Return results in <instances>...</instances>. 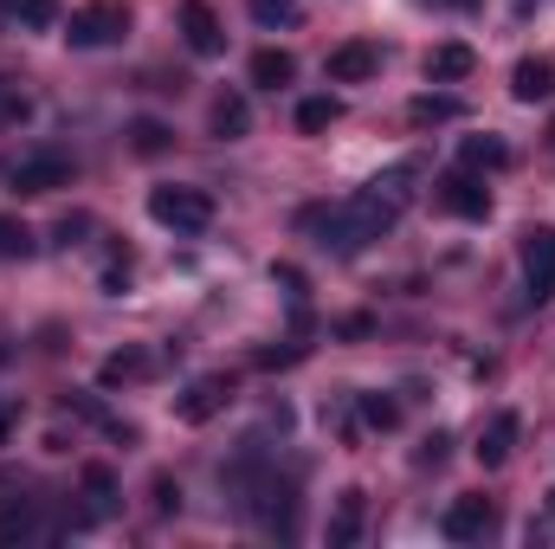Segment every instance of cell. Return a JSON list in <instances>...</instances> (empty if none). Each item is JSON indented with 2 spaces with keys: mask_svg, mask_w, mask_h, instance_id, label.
I'll use <instances>...</instances> for the list:
<instances>
[{
  "mask_svg": "<svg viewBox=\"0 0 555 549\" xmlns=\"http://www.w3.org/2000/svg\"><path fill=\"white\" fill-rule=\"evenodd\" d=\"M472 65H478V52L472 46H459V39H446V46H433L426 52V85H459V78H472Z\"/></svg>",
  "mask_w": 555,
  "mask_h": 549,
  "instance_id": "obj_12",
  "label": "cell"
},
{
  "mask_svg": "<svg viewBox=\"0 0 555 549\" xmlns=\"http://www.w3.org/2000/svg\"><path fill=\"white\" fill-rule=\"evenodd\" d=\"M246 7H253V20H259V26H297V13H304V7H297V0H246Z\"/></svg>",
  "mask_w": 555,
  "mask_h": 549,
  "instance_id": "obj_26",
  "label": "cell"
},
{
  "mask_svg": "<svg viewBox=\"0 0 555 549\" xmlns=\"http://www.w3.org/2000/svg\"><path fill=\"white\" fill-rule=\"evenodd\" d=\"M39 537V505L33 498H7L0 505V544H33Z\"/></svg>",
  "mask_w": 555,
  "mask_h": 549,
  "instance_id": "obj_17",
  "label": "cell"
},
{
  "mask_svg": "<svg viewBox=\"0 0 555 549\" xmlns=\"http://www.w3.org/2000/svg\"><path fill=\"white\" fill-rule=\"evenodd\" d=\"M465 117V104L452 98V91H420L414 104H408V124L414 130H433V124H459Z\"/></svg>",
  "mask_w": 555,
  "mask_h": 549,
  "instance_id": "obj_16",
  "label": "cell"
},
{
  "mask_svg": "<svg viewBox=\"0 0 555 549\" xmlns=\"http://www.w3.org/2000/svg\"><path fill=\"white\" fill-rule=\"evenodd\" d=\"M465 168H511V142L504 137H465Z\"/></svg>",
  "mask_w": 555,
  "mask_h": 549,
  "instance_id": "obj_23",
  "label": "cell"
},
{
  "mask_svg": "<svg viewBox=\"0 0 555 549\" xmlns=\"http://www.w3.org/2000/svg\"><path fill=\"white\" fill-rule=\"evenodd\" d=\"M414 181H420V162H395V168H382V175H375L369 188H356V194H362V201H369V214L395 233V220L414 207Z\"/></svg>",
  "mask_w": 555,
  "mask_h": 549,
  "instance_id": "obj_2",
  "label": "cell"
},
{
  "mask_svg": "<svg viewBox=\"0 0 555 549\" xmlns=\"http://www.w3.org/2000/svg\"><path fill=\"white\" fill-rule=\"evenodd\" d=\"M227 401H233V382H227V375H201V382L181 388L175 420H181V426H207L214 413H227Z\"/></svg>",
  "mask_w": 555,
  "mask_h": 549,
  "instance_id": "obj_7",
  "label": "cell"
},
{
  "mask_svg": "<svg viewBox=\"0 0 555 549\" xmlns=\"http://www.w3.org/2000/svg\"><path fill=\"white\" fill-rule=\"evenodd\" d=\"M524 278H530V304L555 297V227H530L524 233Z\"/></svg>",
  "mask_w": 555,
  "mask_h": 549,
  "instance_id": "obj_8",
  "label": "cell"
},
{
  "mask_svg": "<svg viewBox=\"0 0 555 549\" xmlns=\"http://www.w3.org/2000/svg\"><path fill=\"white\" fill-rule=\"evenodd\" d=\"M85 511H78V524H111L117 518V505H124V491H117V472L111 465H85Z\"/></svg>",
  "mask_w": 555,
  "mask_h": 549,
  "instance_id": "obj_11",
  "label": "cell"
},
{
  "mask_svg": "<svg viewBox=\"0 0 555 549\" xmlns=\"http://www.w3.org/2000/svg\"><path fill=\"white\" fill-rule=\"evenodd\" d=\"M207 130L220 142H240L246 130H253V104L240 98V91H227V98H214V117H207Z\"/></svg>",
  "mask_w": 555,
  "mask_h": 549,
  "instance_id": "obj_15",
  "label": "cell"
},
{
  "mask_svg": "<svg viewBox=\"0 0 555 549\" xmlns=\"http://www.w3.org/2000/svg\"><path fill=\"white\" fill-rule=\"evenodd\" d=\"M7 181H13V194H59V188H72V155L33 149V155H20L7 168Z\"/></svg>",
  "mask_w": 555,
  "mask_h": 549,
  "instance_id": "obj_4",
  "label": "cell"
},
{
  "mask_svg": "<svg viewBox=\"0 0 555 549\" xmlns=\"http://www.w3.org/2000/svg\"><path fill=\"white\" fill-rule=\"evenodd\" d=\"M13 433H20V401H13V395H0V446H7Z\"/></svg>",
  "mask_w": 555,
  "mask_h": 549,
  "instance_id": "obj_30",
  "label": "cell"
},
{
  "mask_svg": "<svg viewBox=\"0 0 555 549\" xmlns=\"http://www.w3.org/2000/svg\"><path fill=\"white\" fill-rule=\"evenodd\" d=\"M343 117V98H304L297 104V130H330Z\"/></svg>",
  "mask_w": 555,
  "mask_h": 549,
  "instance_id": "obj_25",
  "label": "cell"
},
{
  "mask_svg": "<svg viewBox=\"0 0 555 549\" xmlns=\"http://www.w3.org/2000/svg\"><path fill=\"white\" fill-rule=\"evenodd\" d=\"M291 78H297V59H291L284 46H266V52H253V85L278 91V85H291Z\"/></svg>",
  "mask_w": 555,
  "mask_h": 549,
  "instance_id": "obj_19",
  "label": "cell"
},
{
  "mask_svg": "<svg viewBox=\"0 0 555 549\" xmlns=\"http://www.w3.org/2000/svg\"><path fill=\"white\" fill-rule=\"evenodd\" d=\"M155 511H181V491L168 478H155Z\"/></svg>",
  "mask_w": 555,
  "mask_h": 549,
  "instance_id": "obj_31",
  "label": "cell"
},
{
  "mask_svg": "<svg viewBox=\"0 0 555 549\" xmlns=\"http://www.w3.org/2000/svg\"><path fill=\"white\" fill-rule=\"evenodd\" d=\"M7 259H33V227L13 220V214H0V266Z\"/></svg>",
  "mask_w": 555,
  "mask_h": 549,
  "instance_id": "obj_24",
  "label": "cell"
},
{
  "mask_svg": "<svg viewBox=\"0 0 555 549\" xmlns=\"http://www.w3.org/2000/svg\"><path fill=\"white\" fill-rule=\"evenodd\" d=\"M498 531V505L491 498H452L446 518H439V537L446 544H485Z\"/></svg>",
  "mask_w": 555,
  "mask_h": 549,
  "instance_id": "obj_5",
  "label": "cell"
},
{
  "mask_svg": "<svg viewBox=\"0 0 555 549\" xmlns=\"http://www.w3.org/2000/svg\"><path fill=\"white\" fill-rule=\"evenodd\" d=\"M181 39H188L194 59H220L227 52V33H220V20H214L207 0H181Z\"/></svg>",
  "mask_w": 555,
  "mask_h": 549,
  "instance_id": "obj_9",
  "label": "cell"
},
{
  "mask_svg": "<svg viewBox=\"0 0 555 549\" xmlns=\"http://www.w3.org/2000/svg\"><path fill=\"white\" fill-rule=\"evenodd\" d=\"M439 459H446V433H433V439H426V452H420V465H439Z\"/></svg>",
  "mask_w": 555,
  "mask_h": 549,
  "instance_id": "obj_32",
  "label": "cell"
},
{
  "mask_svg": "<svg viewBox=\"0 0 555 549\" xmlns=\"http://www.w3.org/2000/svg\"><path fill=\"white\" fill-rule=\"evenodd\" d=\"M330 85H362V78H375L382 72V46L375 39H349V46H336L330 52Z\"/></svg>",
  "mask_w": 555,
  "mask_h": 549,
  "instance_id": "obj_10",
  "label": "cell"
},
{
  "mask_svg": "<svg viewBox=\"0 0 555 549\" xmlns=\"http://www.w3.org/2000/svg\"><path fill=\"white\" fill-rule=\"evenodd\" d=\"M362 420H369V426H382V433H388V426H401V408H395V401H388V395H362Z\"/></svg>",
  "mask_w": 555,
  "mask_h": 549,
  "instance_id": "obj_27",
  "label": "cell"
},
{
  "mask_svg": "<svg viewBox=\"0 0 555 549\" xmlns=\"http://www.w3.org/2000/svg\"><path fill=\"white\" fill-rule=\"evenodd\" d=\"M149 220L168 227V233H207L214 227V194L207 188H181V181L149 188Z\"/></svg>",
  "mask_w": 555,
  "mask_h": 549,
  "instance_id": "obj_1",
  "label": "cell"
},
{
  "mask_svg": "<svg viewBox=\"0 0 555 549\" xmlns=\"http://www.w3.org/2000/svg\"><path fill=\"white\" fill-rule=\"evenodd\" d=\"M433 201H439L446 214H459V220H485V214H491V188H485L472 168H452V175H439Z\"/></svg>",
  "mask_w": 555,
  "mask_h": 549,
  "instance_id": "obj_6",
  "label": "cell"
},
{
  "mask_svg": "<svg viewBox=\"0 0 555 549\" xmlns=\"http://www.w3.org/2000/svg\"><path fill=\"white\" fill-rule=\"evenodd\" d=\"M511 98H517V104H550L555 98V59H517Z\"/></svg>",
  "mask_w": 555,
  "mask_h": 549,
  "instance_id": "obj_13",
  "label": "cell"
},
{
  "mask_svg": "<svg viewBox=\"0 0 555 549\" xmlns=\"http://www.w3.org/2000/svg\"><path fill=\"white\" fill-rule=\"evenodd\" d=\"M511 446H517V413H491L472 452H478V465H485V472H498V465L511 459Z\"/></svg>",
  "mask_w": 555,
  "mask_h": 549,
  "instance_id": "obj_14",
  "label": "cell"
},
{
  "mask_svg": "<svg viewBox=\"0 0 555 549\" xmlns=\"http://www.w3.org/2000/svg\"><path fill=\"white\" fill-rule=\"evenodd\" d=\"M137 149H142V155L168 149V130H162V124H137Z\"/></svg>",
  "mask_w": 555,
  "mask_h": 549,
  "instance_id": "obj_29",
  "label": "cell"
},
{
  "mask_svg": "<svg viewBox=\"0 0 555 549\" xmlns=\"http://www.w3.org/2000/svg\"><path fill=\"white\" fill-rule=\"evenodd\" d=\"M130 33V7L124 0H91V7H78L72 13V46H85V52H98V46H117Z\"/></svg>",
  "mask_w": 555,
  "mask_h": 549,
  "instance_id": "obj_3",
  "label": "cell"
},
{
  "mask_svg": "<svg viewBox=\"0 0 555 549\" xmlns=\"http://www.w3.org/2000/svg\"><path fill=\"white\" fill-rule=\"evenodd\" d=\"M459 7H472V0H459Z\"/></svg>",
  "mask_w": 555,
  "mask_h": 549,
  "instance_id": "obj_33",
  "label": "cell"
},
{
  "mask_svg": "<svg viewBox=\"0 0 555 549\" xmlns=\"http://www.w3.org/2000/svg\"><path fill=\"white\" fill-rule=\"evenodd\" d=\"M149 369H155V362H149L142 349H117L98 375H104V388H130V382H142V375H149Z\"/></svg>",
  "mask_w": 555,
  "mask_h": 549,
  "instance_id": "obj_20",
  "label": "cell"
},
{
  "mask_svg": "<svg viewBox=\"0 0 555 549\" xmlns=\"http://www.w3.org/2000/svg\"><path fill=\"white\" fill-rule=\"evenodd\" d=\"M0 13H7L13 26H26V33H46V26L59 20V0H0Z\"/></svg>",
  "mask_w": 555,
  "mask_h": 549,
  "instance_id": "obj_21",
  "label": "cell"
},
{
  "mask_svg": "<svg viewBox=\"0 0 555 549\" xmlns=\"http://www.w3.org/2000/svg\"><path fill=\"white\" fill-rule=\"evenodd\" d=\"M26 117H33V98H26V85L0 72V137H7V130H20Z\"/></svg>",
  "mask_w": 555,
  "mask_h": 549,
  "instance_id": "obj_22",
  "label": "cell"
},
{
  "mask_svg": "<svg viewBox=\"0 0 555 549\" xmlns=\"http://www.w3.org/2000/svg\"><path fill=\"white\" fill-rule=\"evenodd\" d=\"M362 511H369L362 491H343V498H336V511H330V544L336 549H349L356 537H362Z\"/></svg>",
  "mask_w": 555,
  "mask_h": 549,
  "instance_id": "obj_18",
  "label": "cell"
},
{
  "mask_svg": "<svg viewBox=\"0 0 555 549\" xmlns=\"http://www.w3.org/2000/svg\"><path fill=\"white\" fill-rule=\"evenodd\" d=\"M530 544H537V549H555V491L543 498V511L530 518Z\"/></svg>",
  "mask_w": 555,
  "mask_h": 549,
  "instance_id": "obj_28",
  "label": "cell"
}]
</instances>
